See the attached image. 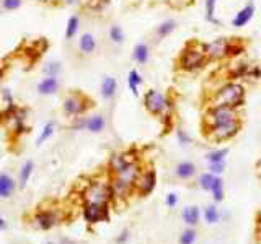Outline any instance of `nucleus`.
<instances>
[{"mask_svg":"<svg viewBox=\"0 0 261 244\" xmlns=\"http://www.w3.org/2000/svg\"><path fill=\"white\" fill-rule=\"evenodd\" d=\"M225 165H224V161H219V163H211V171H212V174H220L224 171Z\"/></svg>","mask_w":261,"mask_h":244,"instance_id":"473e14b6","label":"nucleus"},{"mask_svg":"<svg viewBox=\"0 0 261 244\" xmlns=\"http://www.w3.org/2000/svg\"><path fill=\"white\" fill-rule=\"evenodd\" d=\"M46 244H59V241H57V239H47Z\"/></svg>","mask_w":261,"mask_h":244,"instance_id":"4c0bfd02","label":"nucleus"},{"mask_svg":"<svg viewBox=\"0 0 261 244\" xmlns=\"http://www.w3.org/2000/svg\"><path fill=\"white\" fill-rule=\"evenodd\" d=\"M24 0H0V12H16L23 7Z\"/></svg>","mask_w":261,"mask_h":244,"instance_id":"b1692460","label":"nucleus"},{"mask_svg":"<svg viewBox=\"0 0 261 244\" xmlns=\"http://www.w3.org/2000/svg\"><path fill=\"white\" fill-rule=\"evenodd\" d=\"M175 29H176V21L175 20H167V21H163L162 24H159V26H157V29H155V36H157V39H163V38L170 36Z\"/></svg>","mask_w":261,"mask_h":244,"instance_id":"aec40b11","label":"nucleus"},{"mask_svg":"<svg viewBox=\"0 0 261 244\" xmlns=\"http://www.w3.org/2000/svg\"><path fill=\"white\" fill-rule=\"evenodd\" d=\"M206 220H207L209 223H216L217 220H219L217 208H214V207H209V208L206 210Z\"/></svg>","mask_w":261,"mask_h":244,"instance_id":"2f4dec72","label":"nucleus"},{"mask_svg":"<svg viewBox=\"0 0 261 244\" xmlns=\"http://www.w3.org/2000/svg\"><path fill=\"white\" fill-rule=\"evenodd\" d=\"M57 241H59V244H82L77 239L70 238V236H59V239Z\"/></svg>","mask_w":261,"mask_h":244,"instance_id":"72a5a7b5","label":"nucleus"},{"mask_svg":"<svg viewBox=\"0 0 261 244\" xmlns=\"http://www.w3.org/2000/svg\"><path fill=\"white\" fill-rule=\"evenodd\" d=\"M80 16L77 13H73L70 18L67 20V26H65V33H64V38L67 41H72L73 38H75L79 35L80 31Z\"/></svg>","mask_w":261,"mask_h":244,"instance_id":"f3484780","label":"nucleus"},{"mask_svg":"<svg viewBox=\"0 0 261 244\" xmlns=\"http://www.w3.org/2000/svg\"><path fill=\"white\" fill-rule=\"evenodd\" d=\"M88 109V100L84 93L80 92H70L64 96L62 100V112L65 117L75 119L79 116H84L85 111Z\"/></svg>","mask_w":261,"mask_h":244,"instance_id":"39448f33","label":"nucleus"},{"mask_svg":"<svg viewBox=\"0 0 261 244\" xmlns=\"http://www.w3.org/2000/svg\"><path fill=\"white\" fill-rule=\"evenodd\" d=\"M245 103V88L240 83L228 81L227 85L217 89L212 98L211 106H230V108H240Z\"/></svg>","mask_w":261,"mask_h":244,"instance_id":"f03ea898","label":"nucleus"},{"mask_svg":"<svg viewBox=\"0 0 261 244\" xmlns=\"http://www.w3.org/2000/svg\"><path fill=\"white\" fill-rule=\"evenodd\" d=\"M211 191L214 192V199L217 202H220L224 199V184H222V179L220 177H214V182H212Z\"/></svg>","mask_w":261,"mask_h":244,"instance_id":"a878e982","label":"nucleus"},{"mask_svg":"<svg viewBox=\"0 0 261 244\" xmlns=\"http://www.w3.org/2000/svg\"><path fill=\"white\" fill-rule=\"evenodd\" d=\"M108 38L114 46H121L126 39L124 29H122L119 24H111L110 29H108Z\"/></svg>","mask_w":261,"mask_h":244,"instance_id":"6ab92c4d","label":"nucleus"},{"mask_svg":"<svg viewBox=\"0 0 261 244\" xmlns=\"http://www.w3.org/2000/svg\"><path fill=\"white\" fill-rule=\"evenodd\" d=\"M207 60L209 59H207L206 44L199 43V41H190V43L183 47L181 54H179L178 65H179V69L185 72H196Z\"/></svg>","mask_w":261,"mask_h":244,"instance_id":"f257e3e1","label":"nucleus"},{"mask_svg":"<svg viewBox=\"0 0 261 244\" xmlns=\"http://www.w3.org/2000/svg\"><path fill=\"white\" fill-rule=\"evenodd\" d=\"M216 2H217V0H207V2H206V15H207V20H209V21L217 23V24H219V20H216V18H214Z\"/></svg>","mask_w":261,"mask_h":244,"instance_id":"bb28decb","label":"nucleus"},{"mask_svg":"<svg viewBox=\"0 0 261 244\" xmlns=\"http://www.w3.org/2000/svg\"><path fill=\"white\" fill-rule=\"evenodd\" d=\"M176 202H178V195L176 194H170L168 195V199H167V203L170 207H175L176 205Z\"/></svg>","mask_w":261,"mask_h":244,"instance_id":"c9c22d12","label":"nucleus"},{"mask_svg":"<svg viewBox=\"0 0 261 244\" xmlns=\"http://www.w3.org/2000/svg\"><path fill=\"white\" fill-rule=\"evenodd\" d=\"M194 173H196V168L193 163L183 161L176 166V176L181 179H190L191 176H194Z\"/></svg>","mask_w":261,"mask_h":244,"instance_id":"5701e85b","label":"nucleus"},{"mask_svg":"<svg viewBox=\"0 0 261 244\" xmlns=\"http://www.w3.org/2000/svg\"><path fill=\"white\" fill-rule=\"evenodd\" d=\"M228 153V150H219V151H211L207 155V160L209 163H219V161H224L225 155Z\"/></svg>","mask_w":261,"mask_h":244,"instance_id":"cd10ccee","label":"nucleus"},{"mask_svg":"<svg viewBox=\"0 0 261 244\" xmlns=\"http://www.w3.org/2000/svg\"><path fill=\"white\" fill-rule=\"evenodd\" d=\"M212 182H214V176H212V174H204L201 177V187H202V189L211 191Z\"/></svg>","mask_w":261,"mask_h":244,"instance_id":"7c9ffc66","label":"nucleus"},{"mask_svg":"<svg viewBox=\"0 0 261 244\" xmlns=\"http://www.w3.org/2000/svg\"><path fill=\"white\" fill-rule=\"evenodd\" d=\"M77 47H79L80 55H84V57L93 55V54L96 52V47H98L96 36L93 35L92 31H85V33H82V35L79 36Z\"/></svg>","mask_w":261,"mask_h":244,"instance_id":"9d476101","label":"nucleus"},{"mask_svg":"<svg viewBox=\"0 0 261 244\" xmlns=\"http://www.w3.org/2000/svg\"><path fill=\"white\" fill-rule=\"evenodd\" d=\"M155 182H157V176H155L153 169L142 171L141 176H139V179H137V182H136V189L141 194H149L153 191Z\"/></svg>","mask_w":261,"mask_h":244,"instance_id":"9b49d317","label":"nucleus"},{"mask_svg":"<svg viewBox=\"0 0 261 244\" xmlns=\"http://www.w3.org/2000/svg\"><path fill=\"white\" fill-rule=\"evenodd\" d=\"M2 101H4L5 106H15V98H13L12 92L8 88L2 89Z\"/></svg>","mask_w":261,"mask_h":244,"instance_id":"c85d7f7f","label":"nucleus"},{"mask_svg":"<svg viewBox=\"0 0 261 244\" xmlns=\"http://www.w3.org/2000/svg\"><path fill=\"white\" fill-rule=\"evenodd\" d=\"M253 15H255V5L253 4H248V5H245L242 10L235 15V18H233V26L235 28H242L245 26L251 18H253Z\"/></svg>","mask_w":261,"mask_h":244,"instance_id":"2eb2a0df","label":"nucleus"},{"mask_svg":"<svg viewBox=\"0 0 261 244\" xmlns=\"http://www.w3.org/2000/svg\"><path fill=\"white\" fill-rule=\"evenodd\" d=\"M8 230H10V222L4 215H0V231H8Z\"/></svg>","mask_w":261,"mask_h":244,"instance_id":"f704fd0d","label":"nucleus"},{"mask_svg":"<svg viewBox=\"0 0 261 244\" xmlns=\"http://www.w3.org/2000/svg\"><path fill=\"white\" fill-rule=\"evenodd\" d=\"M240 126H242L240 119L222 122V124L206 127V135L212 142H225V140H230V138H233L237 135V132L240 130Z\"/></svg>","mask_w":261,"mask_h":244,"instance_id":"0eeeda50","label":"nucleus"},{"mask_svg":"<svg viewBox=\"0 0 261 244\" xmlns=\"http://www.w3.org/2000/svg\"><path fill=\"white\" fill-rule=\"evenodd\" d=\"M106 129V117L103 114H92V116L85 117L84 130L90 134H101Z\"/></svg>","mask_w":261,"mask_h":244,"instance_id":"f8f14e48","label":"nucleus"},{"mask_svg":"<svg viewBox=\"0 0 261 244\" xmlns=\"http://www.w3.org/2000/svg\"><path fill=\"white\" fill-rule=\"evenodd\" d=\"M127 85L130 88V92H133L134 96L139 95V86L142 85V77H141V73H139L136 69H133L129 72V75H127Z\"/></svg>","mask_w":261,"mask_h":244,"instance_id":"4be33fe9","label":"nucleus"},{"mask_svg":"<svg viewBox=\"0 0 261 244\" xmlns=\"http://www.w3.org/2000/svg\"><path fill=\"white\" fill-rule=\"evenodd\" d=\"M150 59V47L147 43H137L133 49V60L136 64H147Z\"/></svg>","mask_w":261,"mask_h":244,"instance_id":"dca6fc26","label":"nucleus"},{"mask_svg":"<svg viewBox=\"0 0 261 244\" xmlns=\"http://www.w3.org/2000/svg\"><path fill=\"white\" fill-rule=\"evenodd\" d=\"M62 78L61 77H44L38 81L36 92L39 96H53L61 89Z\"/></svg>","mask_w":261,"mask_h":244,"instance_id":"1a4fd4ad","label":"nucleus"},{"mask_svg":"<svg viewBox=\"0 0 261 244\" xmlns=\"http://www.w3.org/2000/svg\"><path fill=\"white\" fill-rule=\"evenodd\" d=\"M56 122L54 120H47L46 124H44V127H43V130H41V134L38 135V138H36V145L39 146V145H43L44 142H47L49 138H51L53 135H54V132H56Z\"/></svg>","mask_w":261,"mask_h":244,"instance_id":"412c9836","label":"nucleus"},{"mask_svg":"<svg viewBox=\"0 0 261 244\" xmlns=\"http://www.w3.org/2000/svg\"><path fill=\"white\" fill-rule=\"evenodd\" d=\"M196 239V233L194 230H186L181 236V244H193Z\"/></svg>","mask_w":261,"mask_h":244,"instance_id":"c756f323","label":"nucleus"},{"mask_svg":"<svg viewBox=\"0 0 261 244\" xmlns=\"http://www.w3.org/2000/svg\"><path fill=\"white\" fill-rule=\"evenodd\" d=\"M183 218L188 225H196L199 222V210L196 207H188L183 211Z\"/></svg>","mask_w":261,"mask_h":244,"instance_id":"393cba45","label":"nucleus"},{"mask_svg":"<svg viewBox=\"0 0 261 244\" xmlns=\"http://www.w3.org/2000/svg\"><path fill=\"white\" fill-rule=\"evenodd\" d=\"M207 51V59L209 60H222L227 57H232L235 54H239L242 51L240 46L235 44V41L227 39V38H219L212 43L206 44Z\"/></svg>","mask_w":261,"mask_h":244,"instance_id":"7ed1b4c3","label":"nucleus"},{"mask_svg":"<svg viewBox=\"0 0 261 244\" xmlns=\"http://www.w3.org/2000/svg\"><path fill=\"white\" fill-rule=\"evenodd\" d=\"M43 2H49V0H43Z\"/></svg>","mask_w":261,"mask_h":244,"instance_id":"58836bf2","label":"nucleus"},{"mask_svg":"<svg viewBox=\"0 0 261 244\" xmlns=\"http://www.w3.org/2000/svg\"><path fill=\"white\" fill-rule=\"evenodd\" d=\"M62 70H64V67L59 60H47L43 65V75L44 77H61Z\"/></svg>","mask_w":261,"mask_h":244,"instance_id":"a211bd4d","label":"nucleus"},{"mask_svg":"<svg viewBox=\"0 0 261 244\" xmlns=\"http://www.w3.org/2000/svg\"><path fill=\"white\" fill-rule=\"evenodd\" d=\"M144 106L152 116H157V117L170 116L171 104L168 101V98L163 93H160L159 89H149V92L144 95Z\"/></svg>","mask_w":261,"mask_h":244,"instance_id":"20e7f679","label":"nucleus"},{"mask_svg":"<svg viewBox=\"0 0 261 244\" xmlns=\"http://www.w3.org/2000/svg\"><path fill=\"white\" fill-rule=\"evenodd\" d=\"M18 191H20L18 181H16V176L12 171L10 169L0 171V200L2 202L12 200Z\"/></svg>","mask_w":261,"mask_h":244,"instance_id":"6e6552de","label":"nucleus"},{"mask_svg":"<svg viewBox=\"0 0 261 244\" xmlns=\"http://www.w3.org/2000/svg\"><path fill=\"white\" fill-rule=\"evenodd\" d=\"M64 4H65V5H77V4H79V0H64Z\"/></svg>","mask_w":261,"mask_h":244,"instance_id":"e433bc0d","label":"nucleus"},{"mask_svg":"<svg viewBox=\"0 0 261 244\" xmlns=\"http://www.w3.org/2000/svg\"><path fill=\"white\" fill-rule=\"evenodd\" d=\"M85 205H100V207H106L108 205V200L113 197L111 194V186L96 181L92 182L85 191Z\"/></svg>","mask_w":261,"mask_h":244,"instance_id":"423d86ee","label":"nucleus"},{"mask_svg":"<svg viewBox=\"0 0 261 244\" xmlns=\"http://www.w3.org/2000/svg\"><path fill=\"white\" fill-rule=\"evenodd\" d=\"M33 171H35V161H33V160H24L23 165L18 169V173H16V181H18V189L20 191H23L24 187L28 186L30 179L33 176Z\"/></svg>","mask_w":261,"mask_h":244,"instance_id":"ddd939ff","label":"nucleus"},{"mask_svg":"<svg viewBox=\"0 0 261 244\" xmlns=\"http://www.w3.org/2000/svg\"><path fill=\"white\" fill-rule=\"evenodd\" d=\"M100 92H101L103 100H106V101L114 100V96H116V93H118L116 78L111 77V75H105L101 80V85H100Z\"/></svg>","mask_w":261,"mask_h":244,"instance_id":"4468645a","label":"nucleus"}]
</instances>
